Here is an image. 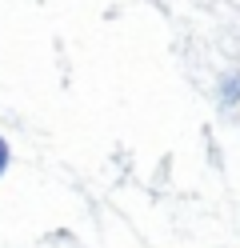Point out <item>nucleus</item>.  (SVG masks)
<instances>
[{
	"mask_svg": "<svg viewBox=\"0 0 240 248\" xmlns=\"http://www.w3.org/2000/svg\"><path fill=\"white\" fill-rule=\"evenodd\" d=\"M236 92H240V80H236V76H232V80H228V84H224V100H228V104H232V100H236Z\"/></svg>",
	"mask_w": 240,
	"mask_h": 248,
	"instance_id": "1",
	"label": "nucleus"
},
{
	"mask_svg": "<svg viewBox=\"0 0 240 248\" xmlns=\"http://www.w3.org/2000/svg\"><path fill=\"white\" fill-rule=\"evenodd\" d=\"M4 168H8V144H4V136H0V176H4Z\"/></svg>",
	"mask_w": 240,
	"mask_h": 248,
	"instance_id": "2",
	"label": "nucleus"
}]
</instances>
